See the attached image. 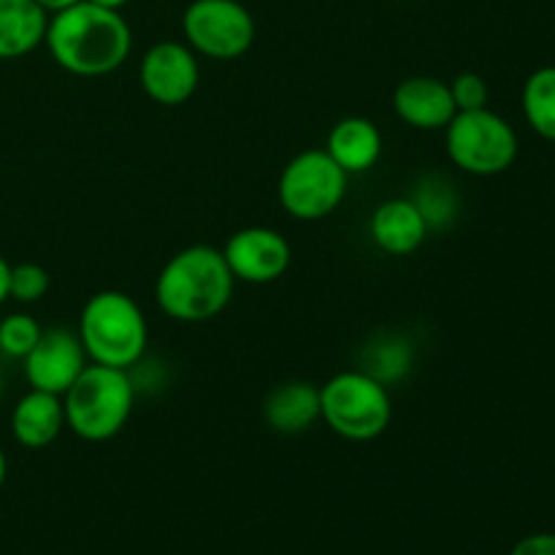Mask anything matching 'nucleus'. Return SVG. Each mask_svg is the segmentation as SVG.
<instances>
[{
    "mask_svg": "<svg viewBox=\"0 0 555 555\" xmlns=\"http://www.w3.org/2000/svg\"><path fill=\"white\" fill-rule=\"evenodd\" d=\"M49 54L63 70L85 79L114 74L133 52V30L122 11L79 0L70 9L49 16Z\"/></svg>",
    "mask_w": 555,
    "mask_h": 555,
    "instance_id": "f257e3e1",
    "label": "nucleus"
},
{
    "mask_svg": "<svg viewBox=\"0 0 555 555\" xmlns=\"http://www.w3.org/2000/svg\"><path fill=\"white\" fill-rule=\"evenodd\" d=\"M233 287L236 280L222 249L193 244L166 260L155 280V301L177 323H206L225 312Z\"/></svg>",
    "mask_w": 555,
    "mask_h": 555,
    "instance_id": "f03ea898",
    "label": "nucleus"
},
{
    "mask_svg": "<svg viewBox=\"0 0 555 555\" xmlns=\"http://www.w3.org/2000/svg\"><path fill=\"white\" fill-rule=\"evenodd\" d=\"M79 339L87 361L112 369L139 366L150 345V325L133 296L122 291L92 293L79 314Z\"/></svg>",
    "mask_w": 555,
    "mask_h": 555,
    "instance_id": "7ed1b4c3",
    "label": "nucleus"
},
{
    "mask_svg": "<svg viewBox=\"0 0 555 555\" xmlns=\"http://www.w3.org/2000/svg\"><path fill=\"white\" fill-rule=\"evenodd\" d=\"M135 385L125 369L87 363L63 393L65 428L85 442H108L128 426Z\"/></svg>",
    "mask_w": 555,
    "mask_h": 555,
    "instance_id": "20e7f679",
    "label": "nucleus"
},
{
    "mask_svg": "<svg viewBox=\"0 0 555 555\" xmlns=\"http://www.w3.org/2000/svg\"><path fill=\"white\" fill-rule=\"evenodd\" d=\"M393 417L388 385L363 369L339 372L320 385V421L347 442H372L383 437Z\"/></svg>",
    "mask_w": 555,
    "mask_h": 555,
    "instance_id": "39448f33",
    "label": "nucleus"
},
{
    "mask_svg": "<svg viewBox=\"0 0 555 555\" xmlns=\"http://www.w3.org/2000/svg\"><path fill=\"white\" fill-rule=\"evenodd\" d=\"M444 146L453 166L472 177H496L518 160V133L488 106L455 114L444 128Z\"/></svg>",
    "mask_w": 555,
    "mask_h": 555,
    "instance_id": "423d86ee",
    "label": "nucleus"
},
{
    "mask_svg": "<svg viewBox=\"0 0 555 555\" xmlns=\"http://www.w3.org/2000/svg\"><path fill=\"white\" fill-rule=\"evenodd\" d=\"M347 177L325 150H304L282 168L276 195L293 220L318 222L334 215L347 195Z\"/></svg>",
    "mask_w": 555,
    "mask_h": 555,
    "instance_id": "0eeeda50",
    "label": "nucleus"
},
{
    "mask_svg": "<svg viewBox=\"0 0 555 555\" xmlns=\"http://www.w3.org/2000/svg\"><path fill=\"white\" fill-rule=\"evenodd\" d=\"M184 43L209 60H238L253 49L258 27L242 0H193L182 14Z\"/></svg>",
    "mask_w": 555,
    "mask_h": 555,
    "instance_id": "6e6552de",
    "label": "nucleus"
},
{
    "mask_svg": "<svg viewBox=\"0 0 555 555\" xmlns=\"http://www.w3.org/2000/svg\"><path fill=\"white\" fill-rule=\"evenodd\" d=\"M139 81L146 98L160 106H182L201 85L198 54L184 41L155 43L141 57Z\"/></svg>",
    "mask_w": 555,
    "mask_h": 555,
    "instance_id": "1a4fd4ad",
    "label": "nucleus"
},
{
    "mask_svg": "<svg viewBox=\"0 0 555 555\" xmlns=\"http://www.w3.org/2000/svg\"><path fill=\"white\" fill-rule=\"evenodd\" d=\"M233 280L247 285H269L291 269V242L280 231L266 225H249L233 233L222 247Z\"/></svg>",
    "mask_w": 555,
    "mask_h": 555,
    "instance_id": "9d476101",
    "label": "nucleus"
},
{
    "mask_svg": "<svg viewBox=\"0 0 555 555\" xmlns=\"http://www.w3.org/2000/svg\"><path fill=\"white\" fill-rule=\"evenodd\" d=\"M87 352L76 331L49 328L43 331L38 345L22 361L25 379L33 390L63 396L74 379L85 372Z\"/></svg>",
    "mask_w": 555,
    "mask_h": 555,
    "instance_id": "9b49d317",
    "label": "nucleus"
},
{
    "mask_svg": "<svg viewBox=\"0 0 555 555\" xmlns=\"http://www.w3.org/2000/svg\"><path fill=\"white\" fill-rule=\"evenodd\" d=\"M393 112L415 130H444L459 108L448 81L437 76H406L393 90Z\"/></svg>",
    "mask_w": 555,
    "mask_h": 555,
    "instance_id": "f8f14e48",
    "label": "nucleus"
},
{
    "mask_svg": "<svg viewBox=\"0 0 555 555\" xmlns=\"http://www.w3.org/2000/svg\"><path fill=\"white\" fill-rule=\"evenodd\" d=\"M369 233L383 253L404 258L423 247L428 238V225L412 198H388L372 211Z\"/></svg>",
    "mask_w": 555,
    "mask_h": 555,
    "instance_id": "ddd939ff",
    "label": "nucleus"
},
{
    "mask_svg": "<svg viewBox=\"0 0 555 555\" xmlns=\"http://www.w3.org/2000/svg\"><path fill=\"white\" fill-rule=\"evenodd\" d=\"M325 152L347 177L366 173L383 157V130L369 117H345L331 128Z\"/></svg>",
    "mask_w": 555,
    "mask_h": 555,
    "instance_id": "4468645a",
    "label": "nucleus"
},
{
    "mask_svg": "<svg viewBox=\"0 0 555 555\" xmlns=\"http://www.w3.org/2000/svg\"><path fill=\"white\" fill-rule=\"evenodd\" d=\"M65 431L63 396L27 390L11 412V434L27 450H43Z\"/></svg>",
    "mask_w": 555,
    "mask_h": 555,
    "instance_id": "2eb2a0df",
    "label": "nucleus"
},
{
    "mask_svg": "<svg viewBox=\"0 0 555 555\" xmlns=\"http://www.w3.org/2000/svg\"><path fill=\"white\" fill-rule=\"evenodd\" d=\"M263 421L271 431L298 437L320 421V388L307 379L282 383L266 396Z\"/></svg>",
    "mask_w": 555,
    "mask_h": 555,
    "instance_id": "dca6fc26",
    "label": "nucleus"
},
{
    "mask_svg": "<svg viewBox=\"0 0 555 555\" xmlns=\"http://www.w3.org/2000/svg\"><path fill=\"white\" fill-rule=\"evenodd\" d=\"M49 14L36 0H0V60L36 52L47 36Z\"/></svg>",
    "mask_w": 555,
    "mask_h": 555,
    "instance_id": "f3484780",
    "label": "nucleus"
},
{
    "mask_svg": "<svg viewBox=\"0 0 555 555\" xmlns=\"http://www.w3.org/2000/svg\"><path fill=\"white\" fill-rule=\"evenodd\" d=\"M412 204L421 209L423 220H426L428 233H439L444 228H450L455 222L461 211L459 193H455V184L450 179H444L442 173H428L421 182L415 184V193L410 195Z\"/></svg>",
    "mask_w": 555,
    "mask_h": 555,
    "instance_id": "a211bd4d",
    "label": "nucleus"
},
{
    "mask_svg": "<svg viewBox=\"0 0 555 555\" xmlns=\"http://www.w3.org/2000/svg\"><path fill=\"white\" fill-rule=\"evenodd\" d=\"M524 117L537 135L555 141V65L537 68L526 79Z\"/></svg>",
    "mask_w": 555,
    "mask_h": 555,
    "instance_id": "6ab92c4d",
    "label": "nucleus"
},
{
    "mask_svg": "<svg viewBox=\"0 0 555 555\" xmlns=\"http://www.w3.org/2000/svg\"><path fill=\"white\" fill-rule=\"evenodd\" d=\"M366 363L363 369L366 374H372L374 379H379L383 385L399 383L406 372H410L412 363V350L404 339L399 336H385L383 341H374L366 350Z\"/></svg>",
    "mask_w": 555,
    "mask_h": 555,
    "instance_id": "aec40b11",
    "label": "nucleus"
},
{
    "mask_svg": "<svg viewBox=\"0 0 555 555\" xmlns=\"http://www.w3.org/2000/svg\"><path fill=\"white\" fill-rule=\"evenodd\" d=\"M43 328L27 312H11L0 320V352L14 361H25L27 352L38 345Z\"/></svg>",
    "mask_w": 555,
    "mask_h": 555,
    "instance_id": "412c9836",
    "label": "nucleus"
},
{
    "mask_svg": "<svg viewBox=\"0 0 555 555\" xmlns=\"http://www.w3.org/2000/svg\"><path fill=\"white\" fill-rule=\"evenodd\" d=\"M49 271L38 263L11 266L9 298L16 304H38L49 293Z\"/></svg>",
    "mask_w": 555,
    "mask_h": 555,
    "instance_id": "4be33fe9",
    "label": "nucleus"
},
{
    "mask_svg": "<svg viewBox=\"0 0 555 555\" xmlns=\"http://www.w3.org/2000/svg\"><path fill=\"white\" fill-rule=\"evenodd\" d=\"M450 92H453V101L459 112H475V108H486L488 98H491V90H488V81L482 79L480 74H472V70H464V74L455 76L450 81Z\"/></svg>",
    "mask_w": 555,
    "mask_h": 555,
    "instance_id": "5701e85b",
    "label": "nucleus"
},
{
    "mask_svg": "<svg viewBox=\"0 0 555 555\" xmlns=\"http://www.w3.org/2000/svg\"><path fill=\"white\" fill-rule=\"evenodd\" d=\"M509 555H555V534H529L509 551Z\"/></svg>",
    "mask_w": 555,
    "mask_h": 555,
    "instance_id": "b1692460",
    "label": "nucleus"
},
{
    "mask_svg": "<svg viewBox=\"0 0 555 555\" xmlns=\"http://www.w3.org/2000/svg\"><path fill=\"white\" fill-rule=\"evenodd\" d=\"M9 276H11V263L0 255V307L9 301Z\"/></svg>",
    "mask_w": 555,
    "mask_h": 555,
    "instance_id": "393cba45",
    "label": "nucleus"
},
{
    "mask_svg": "<svg viewBox=\"0 0 555 555\" xmlns=\"http://www.w3.org/2000/svg\"><path fill=\"white\" fill-rule=\"evenodd\" d=\"M36 3L41 5V9L47 11L49 16H52V14H57V11L70 9V5H76V3H79V0H36Z\"/></svg>",
    "mask_w": 555,
    "mask_h": 555,
    "instance_id": "a878e982",
    "label": "nucleus"
},
{
    "mask_svg": "<svg viewBox=\"0 0 555 555\" xmlns=\"http://www.w3.org/2000/svg\"><path fill=\"white\" fill-rule=\"evenodd\" d=\"M90 3L103 5V9H114V11H122L130 0H90Z\"/></svg>",
    "mask_w": 555,
    "mask_h": 555,
    "instance_id": "bb28decb",
    "label": "nucleus"
},
{
    "mask_svg": "<svg viewBox=\"0 0 555 555\" xmlns=\"http://www.w3.org/2000/svg\"><path fill=\"white\" fill-rule=\"evenodd\" d=\"M5 475H9V461H5V453H3V448H0V488H3V482H5Z\"/></svg>",
    "mask_w": 555,
    "mask_h": 555,
    "instance_id": "cd10ccee",
    "label": "nucleus"
},
{
    "mask_svg": "<svg viewBox=\"0 0 555 555\" xmlns=\"http://www.w3.org/2000/svg\"><path fill=\"white\" fill-rule=\"evenodd\" d=\"M0 396H3V377H0Z\"/></svg>",
    "mask_w": 555,
    "mask_h": 555,
    "instance_id": "c85d7f7f",
    "label": "nucleus"
}]
</instances>
